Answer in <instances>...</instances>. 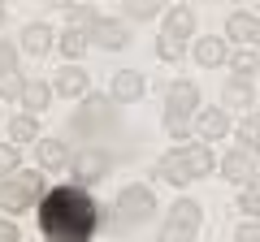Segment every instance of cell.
<instances>
[{
    "label": "cell",
    "instance_id": "836d02e7",
    "mask_svg": "<svg viewBox=\"0 0 260 242\" xmlns=\"http://www.w3.org/2000/svg\"><path fill=\"white\" fill-rule=\"evenodd\" d=\"M247 44H251V48H256V52H260V18L251 22V35H247Z\"/></svg>",
    "mask_w": 260,
    "mask_h": 242
},
{
    "label": "cell",
    "instance_id": "30bf717a",
    "mask_svg": "<svg viewBox=\"0 0 260 242\" xmlns=\"http://www.w3.org/2000/svg\"><path fill=\"white\" fill-rule=\"evenodd\" d=\"M65 165H74V151L65 147L61 139H44L39 143V169H44V173H56V169H65Z\"/></svg>",
    "mask_w": 260,
    "mask_h": 242
},
{
    "label": "cell",
    "instance_id": "8992f818",
    "mask_svg": "<svg viewBox=\"0 0 260 242\" xmlns=\"http://www.w3.org/2000/svg\"><path fill=\"white\" fill-rule=\"evenodd\" d=\"M109 169H113L109 151L87 147V151H78V156H74V182H78V186H95L100 177H109Z\"/></svg>",
    "mask_w": 260,
    "mask_h": 242
},
{
    "label": "cell",
    "instance_id": "7a4b0ae2",
    "mask_svg": "<svg viewBox=\"0 0 260 242\" xmlns=\"http://www.w3.org/2000/svg\"><path fill=\"white\" fill-rule=\"evenodd\" d=\"M213 151L204 147V143H195V147H178V151H169L165 160L156 165V173L165 177V182H174V186H182V182H191V177H204V173H213Z\"/></svg>",
    "mask_w": 260,
    "mask_h": 242
},
{
    "label": "cell",
    "instance_id": "8d00e7d4",
    "mask_svg": "<svg viewBox=\"0 0 260 242\" xmlns=\"http://www.w3.org/2000/svg\"><path fill=\"white\" fill-rule=\"evenodd\" d=\"M0 22H5V5H0Z\"/></svg>",
    "mask_w": 260,
    "mask_h": 242
},
{
    "label": "cell",
    "instance_id": "cb8c5ba5",
    "mask_svg": "<svg viewBox=\"0 0 260 242\" xmlns=\"http://www.w3.org/2000/svg\"><path fill=\"white\" fill-rule=\"evenodd\" d=\"M239 208H243V212H251V216H260V173H256V177H247V186H243Z\"/></svg>",
    "mask_w": 260,
    "mask_h": 242
},
{
    "label": "cell",
    "instance_id": "44dd1931",
    "mask_svg": "<svg viewBox=\"0 0 260 242\" xmlns=\"http://www.w3.org/2000/svg\"><path fill=\"white\" fill-rule=\"evenodd\" d=\"M9 139H13V143H30V139H39V126H35V117H30V112H26V117H13V121H9Z\"/></svg>",
    "mask_w": 260,
    "mask_h": 242
},
{
    "label": "cell",
    "instance_id": "f35d334b",
    "mask_svg": "<svg viewBox=\"0 0 260 242\" xmlns=\"http://www.w3.org/2000/svg\"><path fill=\"white\" fill-rule=\"evenodd\" d=\"M0 5H5V0H0Z\"/></svg>",
    "mask_w": 260,
    "mask_h": 242
},
{
    "label": "cell",
    "instance_id": "ba28073f",
    "mask_svg": "<svg viewBox=\"0 0 260 242\" xmlns=\"http://www.w3.org/2000/svg\"><path fill=\"white\" fill-rule=\"evenodd\" d=\"M200 108V91H195V83H174L165 95V117H191V112Z\"/></svg>",
    "mask_w": 260,
    "mask_h": 242
},
{
    "label": "cell",
    "instance_id": "6da1fadb",
    "mask_svg": "<svg viewBox=\"0 0 260 242\" xmlns=\"http://www.w3.org/2000/svg\"><path fill=\"white\" fill-rule=\"evenodd\" d=\"M100 208L78 182H61V186L39 195V233L48 242H91L100 229Z\"/></svg>",
    "mask_w": 260,
    "mask_h": 242
},
{
    "label": "cell",
    "instance_id": "603a6c76",
    "mask_svg": "<svg viewBox=\"0 0 260 242\" xmlns=\"http://www.w3.org/2000/svg\"><path fill=\"white\" fill-rule=\"evenodd\" d=\"M251 13H230V22H225V35L230 39H239V44H247V35H251Z\"/></svg>",
    "mask_w": 260,
    "mask_h": 242
},
{
    "label": "cell",
    "instance_id": "f1b7e54d",
    "mask_svg": "<svg viewBox=\"0 0 260 242\" xmlns=\"http://www.w3.org/2000/svg\"><path fill=\"white\" fill-rule=\"evenodd\" d=\"M0 173H18V143H0Z\"/></svg>",
    "mask_w": 260,
    "mask_h": 242
},
{
    "label": "cell",
    "instance_id": "484cf974",
    "mask_svg": "<svg viewBox=\"0 0 260 242\" xmlns=\"http://www.w3.org/2000/svg\"><path fill=\"white\" fill-rule=\"evenodd\" d=\"M156 56H160V61H182V39L160 35V39H156Z\"/></svg>",
    "mask_w": 260,
    "mask_h": 242
},
{
    "label": "cell",
    "instance_id": "f546056e",
    "mask_svg": "<svg viewBox=\"0 0 260 242\" xmlns=\"http://www.w3.org/2000/svg\"><path fill=\"white\" fill-rule=\"evenodd\" d=\"M0 69H18V48L0 39Z\"/></svg>",
    "mask_w": 260,
    "mask_h": 242
},
{
    "label": "cell",
    "instance_id": "5bb4252c",
    "mask_svg": "<svg viewBox=\"0 0 260 242\" xmlns=\"http://www.w3.org/2000/svg\"><path fill=\"white\" fill-rule=\"evenodd\" d=\"M191 30H195V13L186 9V5H178V9H169V13H165V35L186 39Z\"/></svg>",
    "mask_w": 260,
    "mask_h": 242
},
{
    "label": "cell",
    "instance_id": "d6a6232c",
    "mask_svg": "<svg viewBox=\"0 0 260 242\" xmlns=\"http://www.w3.org/2000/svg\"><path fill=\"white\" fill-rule=\"evenodd\" d=\"M239 242H260V229H256V225H243V229H239Z\"/></svg>",
    "mask_w": 260,
    "mask_h": 242
},
{
    "label": "cell",
    "instance_id": "d4e9b609",
    "mask_svg": "<svg viewBox=\"0 0 260 242\" xmlns=\"http://www.w3.org/2000/svg\"><path fill=\"white\" fill-rule=\"evenodd\" d=\"M230 69H234L239 78H251V74L260 69V56H256V52H234V56H230Z\"/></svg>",
    "mask_w": 260,
    "mask_h": 242
},
{
    "label": "cell",
    "instance_id": "7402d4cb",
    "mask_svg": "<svg viewBox=\"0 0 260 242\" xmlns=\"http://www.w3.org/2000/svg\"><path fill=\"white\" fill-rule=\"evenodd\" d=\"M22 91H26V78L18 69H0V95L5 100H22Z\"/></svg>",
    "mask_w": 260,
    "mask_h": 242
},
{
    "label": "cell",
    "instance_id": "ffe728a7",
    "mask_svg": "<svg viewBox=\"0 0 260 242\" xmlns=\"http://www.w3.org/2000/svg\"><path fill=\"white\" fill-rule=\"evenodd\" d=\"M221 100L230 104V108H247V104H251V83H247V78H234V83H225Z\"/></svg>",
    "mask_w": 260,
    "mask_h": 242
},
{
    "label": "cell",
    "instance_id": "3957f363",
    "mask_svg": "<svg viewBox=\"0 0 260 242\" xmlns=\"http://www.w3.org/2000/svg\"><path fill=\"white\" fill-rule=\"evenodd\" d=\"M0 208L9 216H22L30 212V208H39V173H9V182H5V190H0Z\"/></svg>",
    "mask_w": 260,
    "mask_h": 242
},
{
    "label": "cell",
    "instance_id": "277c9868",
    "mask_svg": "<svg viewBox=\"0 0 260 242\" xmlns=\"http://www.w3.org/2000/svg\"><path fill=\"white\" fill-rule=\"evenodd\" d=\"M104 126H113V95H83V104L74 112V130L83 139H91Z\"/></svg>",
    "mask_w": 260,
    "mask_h": 242
},
{
    "label": "cell",
    "instance_id": "2e32d148",
    "mask_svg": "<svg viewBox=\"0 0 260 242\" xmlns=\"http://www.w3.org/2000/svg\"><path fill=\"white\" fill-rule=\"evenodd\" d=\"M22 48H26L30 56H44L48 48H52V30H48L44 22H35V26H26V35H22Z\"/></svg>",
    "mask_w": 260,
    "mask_h": 242
},
{
    "label": "cell",
    "instance_id": "83f0119b",
    "mask_svg": "<svg viewBox=\"0 0 260 242\" xmlns=\"http://www.w3.org/2000/svg\"><path fill=\"white\" fill-rule=\"evenodd\" d=\"M126 13H130V18H156L160 0H126Z\"/></svg>",
    "mask_w": 260,
    "mask_h": 242
},
{
    "label": "cell",
    "instance_id": "4fadbf2b",
    "mask_svg": "<svg viewBox=\"0 0 260 242\" xmlns=\"http://www.w3.org/2000/svg\"><path fill=\"white\" fill-rule=\"evenodd\" d=\"M225 130H230V117H225L221 108L200 112V121H195V134H200V139H221Z\"/></svg>",
    "mask_w": 260,
    "mask_h": 242
},
{
    "label": "cell",
    "instance_id": "4316f807",
    "mask_svg": "<svg viewBox=\"0 0 260 242\" xmlns=\"http://www.w3.org/2000/svg\"><path fill=\"white\" fill-rule=\"evenodd\" d=\"M239 143H243V147H260V112L239 126Z\"/></svg>",
    "mask_w": 260,
    "mask_h": 242
},
{
    "label": "cell",
    "instance_id": "52a82bcc",
    "mask_svg": "<svg viewBox=\"0 0 260 242\" xmlns=\"http://www.w3.org/2000/svg\"><path fill=\"white\" fill-rule=\"evenodd\" d=\"M152 208H156V195H152L148 186H126L117 195V212L126 216V221H148Z\"/></svg>",
    "mask_w": 260,
    "mask_h": 242
},
{
    "label": "cell",
    "instance_id": "ac0fdd59",
    "mask_svg": "<svg viewBox=\"0 0 260 242\" xmlns=\"http://www.w3.org/2000/svg\"><path fill=\"white\" fill-rule=\"evenodd\" d=\"M221 173L230 177V182H247V177H251L247 151H230V156H221Z\"/></svg>",
    "mask_w": 260,
    "mask_h": 242
},
{
    "label": "cell",
    "instance_id": "4dcf8cb0",
    "mask_svg": "<svg viewBox=\"0 0 260 242\" xmlns=\"http://www.w3.org/2000/svg\"><path fill=\"white\" fill-rule=\"evenodd\" d=\"M165 130H169V139H186V134H191V126H186L182 117H165Z\"/></svg>",
    "mask_w": 260,
    "mask_h": 242
},
{
    "label": "cell",
    "instance_id": "9c48e42d",
    "mask_svg": "<svg viewBox=\"0 0 260 242\" xmlns=\"http://www.w3.org/2000/svg\"><path fill=\"white\" fill-rule=\"evenodd\" d=\"M143 91H148V78H143L139 69H121V74H113V87H109L113 104H135Z\"/></svg>",
    "mask_w": 260,
    "mask_h": 242
},
{
    "label": "cell",
    "instance_id": "5b68a950",
    "mask_svg": "<svg viewBox=\"0 0 260 242\" xmlns=\"http://www.w3.org/2000/svg\"><path fill=\"white\" fill-rule=\"evenodd\" d=\"M195 229H200V204L195 199H178L156 242H195Z\"/></svg>",
    "mask_w": 260,
    "mask_h": 242
},
{
    "label": "cell",
    "instance_id": "d6986e66",
    "mask_svg": "<svg viewBox=\"0 0 260 242\" xmlns=\"http://www.w3.org/2000/svg\"><path fill=\"white\" fill-rule=\"evenodd\" d=\"M87 39H91V30H83V26H70L61 35V52L70 56V61H78V56L87 52Z\"/></svg>",
    "mask_w": 260,
    "mask_h": 242
},
{
    "label": "cell",
    "instance_id": "e575fe53",
    "mask_svg": "<svg viewBox=\"0 0 260 242\" xmlns=\"http://www.w3.org/2000/svg\"><path fill=\"white\" fill-rule=\"evenodd\" d=\"M48 5H56V9H74L78 0H48Z\"/></svg>",
    "mask_w": 260,
    "mask_h": 242
},
{
    "label": "cell",
    "instance_id": "7c38bea8",
    "mask_svg": "<svg viewBox=\"0 0 260 242\" xmlns=\"http://www.w3.org/2000/svg\"><path fill=\"white\" fill-rule=\"evenodd\" d=\"M91 39H95L100 48H109V52H113V48H126V44H130V30L121 26V22L95 18V26H91Z\"/></svg>",
    "mask_w": 260,
    "mask_h": 242
},
{
    "label": "cell",
    "instance_id": "74e56055",
    "mask_svg": "<svg viewBox=\"0 0 260 242\" xmlns=\"http://www.w3.org/2000/svg\"><path fill=\"white\" fill-rule=\"evenodd\" d=\"M256 156H260V147H256Z\"/></svg>",
    "mask_w": 260,
    "mask_h": 242
},
{
    "label": "cell",
    "instance_id": "8fae6325",
    "mask_svg": "<svg viewBox=\"0 0 260 242\" xmlns=\"http://www.w3.org/2000/svg\"><path fill=\"white\" fill-rule=\"evenodd\" d=\"M195 61H200V65H204V69L230 65V48H225V39H217V35L200 39V44H195Z\"/></svg>",
    "mask_w": 260,
    "mask_h": 242
},
{
    "label": "cell",
    "instance_id": "1f68e13d",
    "mask_svg": "<svg viewBox=\"0 0 260 242\" xmlns=\"http://www.w3.org/2000/svg\"><path fill=\"white\" fill-rule=\"evenodd\" d=\"M0 242H22V233H18V225H13L9 216H0Z\"/></svg>",
    "mask_w": 260,
    "mask_h": 242
},
{
    "label": "cell",
    "instance_id": "9a60e30c",
    "mask_svg": "<svg viewBox=\"0 0 260 242\" xmlns=\"http://www.w3.org/2000/svg\"><path fill=\"white\" fill-rule=\"evenodd\" d=\"M56 91L61 95H87V69H78V65H70V69H61V78H56Z\"/></svg>",
    "mask_w": 260,
    "mask_h": 242
},
{
    "label": "cell",
    "instance_id": "e0dca14e",
    "mask_svg": "<svg viewBox=\"0 0 260 242\" xmlns=\"http://www.w3.org/2000/svg\"><path fill=\"white\" fill-rule=\"evenodd\" d=\"M22 104L30 108V117H35V112H44L48 104H52V87H48V83H26V91H22Z\"/></svg>",
    "mask_w": 260,
    "mask_h": 242
},
{
    "label": "cell",
    "instance_id": "d590c367",
    "mask_svg": "<svg viewBox=\"0 0 260 242\" xmlns=\"http://www.w3.org/2000/svg\"><path fill=\"white\" fill-rule=\"evenodd\" d=\"M5 182H9V177H5V173H0V190H5Z\"/></svg>",
    "mask_w": 260,
    "mask_h": 242
}]
</instances>
